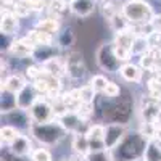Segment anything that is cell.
Here are the masks:
<instances>
[{"instance_id":"7","label":"cell","mask_w":161,"mask_h":161,"mask_svg":"<svg viewBox=\"0 0 161 161\" xmlns=\"http://www.w3.org/2000/svg\"><path fill=\"white\" fill-rule=\"evenodd\" d=\"M34 50H36V45H34V42L28 36L13 40V42L10 44V47H8V52L11 53L13 57H18V58L32 57L34 55Z\"/></svg>"},{"instance_id":"37","label":"cell","mask_w":161,"mask_h":161,"mask_svg":"<svg viewBox=\"0 0 161 161\" xmlns=\"http://www.w3.org/2000/svg\"><path fill=\"white\" fill-rule=\"evenodd\" d=\"M156 126H158V127H161V111L158 113V118H156Z\"/></svg>"},{"instance_id":"38","label":"cell","mask_w":161,"mask_h":161,"mask_svg":"<svg viewBox=\"0 0 161 161\" xmlns=\"http://www.w3.org/2000/svg\"><path fill=\"white\" fill-rule=\"evenodd\" d=\"M63 2H64V3H66V5H71V3H73V2H74V0H63Z\"/></svg>"},{"instance_id":"29","label":"cell","mask_w":161,"mask_h":161,"mask_svg":"<svg viewBox=\"0 0 161 161\" xmlns=\"http://www.w3.org/2000/svg\"><path fill=\"white\" fill-rule=\"evenodd\" d=\"M84 159L86 161H113V153L111 150H97V152H90Z\"/></svg>"},{"instance_id":"18","label":"cell","mask_w":161,"mask_h":161,"mask_svg":"<svg viewBox=\"0 0 161 161\" xmlns=\"http://www.w3.org/2000/svg\"><path fill=\"white\" fill-rule=\"evenodd\" d=\"M28 82H26V77L21 76V74H11L5 79V82L2 84V90H8L11 93H18L21 92Z\"/></svg>"},{"instance_id":"4","label":"cell","mask_w":161,"mask_h":161,"mask_svg":"<svg viewBox=\"0 0 161 161\" xmlns=\"http://www.w3.org/2000/svg\"><path fill=\"white\" fill-rule=\"evenodd\" d=\"M32 123L37 124H44V123H50V121L55 118V108L42 97H39L36 100V103L28 110Z\"/></svg>"},{"instance_id":"24","label":"cell","mask_w":161,"mask_h":161,"mask_svg":"<svg viewBox=\"0 0 161 161\" xmlns=\"http://www.w3.org/2000/svg\"><path fill=\"white\" fill-rule=\"evenodd\" d=\"M148 50H152V44L147 36H136L132 44V55H143Z\"/></svg>"},{"instance_id":"8","label":"cell","mask_w":161,"mask_h":161,"mask_svg":"<svg viewBox=\"0 0 161 161\" xmlns=\"http://www.w3.org/2000/svg\"><path fill=\"white\" fill-rule=\"evenodd\" d=\"M19 29V18L11 11V8H2V21H0V31L2 36H15Z\"/></svg>"},{"instance_id":"30","label":"cell","mask_w":161,"mask_h":161,"mask_svg":"<svg viewBox=\"0 0 161 161\" xmlns=\"http://www.w3.org/2000/svg\"><path fill=\"white\" fill-rule=\"evenodd\" d=\"M110 80L106 79V76H103V74H95L92 79H90V86L93 87V90H95L97 93L98 92H105V87H106V84H108Z\"/></svg>"},{"instance_id":"9","label":"cell","mask_w":161,"mask_h":161,"mask_svg":"<svg viewBox=\"0 0 161 161\" xmlns=\"http://www.w3.org/2000/svg\"><path fill=\"white\" fill-rule=\"evenodd\" d=\"M86 136L90 142V152L106 150V147H105V126H102V124L89 126V129L86 130Z\"/></svg>"},{"instance_id":"28","label":"cell","mask_w":161,"mask_h":161,"mask_svg":"<svg viewBox=\"0 0 161 161\" xmlns=\"http://www.w3.org/2000/svg\"><path fill=\"white\" fill-rule=\"evenodd\" d=\"M19 136V132L16 127H13L10 124H5L2 126V129H0V137H2V145H11V142L15 140L16 137Z\"/></svg>"},{"instance_id":"17","label":"cell","mask_w":161,"mask_h":161,"mask_svg":"<svg viewBox=\"0 0 161 161\" xmlns=\"http://www.w3.org/2000/svg\"><path fill=\"white\" fill-rule=\"evenodd\" d=\"M73 148L79 156H82V158H86L90 153V142L86 136V132L73 134Z\"/></svg>"},{"instance_id":"3","label":"cell","mask_w":161,"mask_h":161,"mask_svg":"<svg viewBox=\"0 0 161 161\" xmlns=\"http://www.w3.org/2000/svg\"><path fill=\"white\" fill-rule=\"evenodd\" d=\"M95 60H97L98 68L106 71V73H119L121 66L124 64V63H121V60L118 58L113 42L102 44L97 48V52H95Z\"/></svg>"},{"instance_id":"11","label":"cell","mask_w":161,"mask_h":161,"mask_svg":"<svg viewBox=\"0 0 161 161\" xmlns=\"http://www.w3.org/2000/svg\"><path fill=\"white\" fill-rule=\"evenodd\" d=\"M58 123L64 127L66 132L77 134V132H80V127L84 126L86 119H82L76 111H66L64 114H61L58 118Z\"/></svg>"},{"instance_id":"12","label":"cell","mask_w":161,"mask_h":161,"mask_svg":"<svg viewBox=\"0 0 161 161\" xmlns=\"http://www.w3.org/2000/svg\"><path fill=\"white\" fill-rule=\"evenodd\" d=\"M37 98H39V97H37V92H36L34 86H32V84H31V86L28 84L21 92L16 93V108L28 111L31 106L36 103Z\"/></svg>"},{"instance_id":"32","label":"cell","mask_w":161,"mask_h":161,"mask_svg":"<svg viewBox=\"0 0 161 161\" xmlns=\"http://www.w3.org/2000/svg\"><path fill=\"white\" fill-rule=\"evenodd\" d=\"M24 76H26V79H29V80H37L40 76H42V66L40 64H31V66H28L26 68V71H24Z\"/></svg>"},{"instance_id":"14","label":"cell","mask_w":161,"mask_h":161,"mask_svg":"<svg viewBox=\"0 0 161 161\" xmlns=\"http://www.w3.org/2000/svg\"><path fill=\"white\" fill-rule=\"evenodd\" d=\"M8 148H10V153L11 155L19 156V158H24L26 155H29V153L34 152L32 147H31L29 139L26 137V136H23V134H19V136L11 142V145L8 147Z\"/></svg>"},{"instance_id":"15","label":"cell","mask_w":161,"mask_h":161,"mask_svg":"<svg viewBox=\"0 0 161 161\" xmlns=\"http://www.w3.org/2000/svg\"><path fill=\"white\" fill-rule=\"evenodd\" d=\"M95 0H74L69 5V10L73 15L79 16V18H87L95 11Z\"/></svg>"},{"instance_id":"5","label":"cell","mask_w":161,"mask_h":161,"mask_svg":"<svg viewBox=\"0 0 161 161\" xmlns=\"http://www.w3.org/2000/svg\"><path fill=\"white\" fill-rule=\"evenodd\" d=\"M127 136V127L126 124H119V123H110L105 126V147L106 150H114L116 147L124 140Z\"/></svg>"},{"instance_id":"10","label":"cell","mask_w":161,"mask_h":161,"mask_svg":"<svg viewBox=\"0 0 161 161\" xmlns=\"http://www.w3.org/2000/svg\"><path fill=\"white\" fill-rule=\"evenodd\" d=\"M3 114L8 121V124L16 127V129H31V126H32V119H31L29 113L24 111V110L15 108V110L3 113Z\"/></svg>"},{"instance_id":"20","label":"cell","mask_w":161,"mask_h":161,"mask_svg":"<svg viewBox=\"0 0 161 161\" xmlns=\"http://www.w3.org/2000/svg\"><path fill=\"white\" fill-rule=\"evenodd\" d=\"M142 158L145 161H161V142L156 139H148Z\"/></svg>"},{"instance_id":"23","label":"cell","mask_w":161,"mask_h":161,"mask_svg":"<svg viewBox=\"0 0 161 161\" xmlns=\"http://www.w3.org/2000/svg\"><path fill=\"white\" fill-rule=\"evenodd\" d=\"M110 26H111V29L114 31V34L116 32H124V31H129L130 28H132V24L127 21V18L123 15V11H119L118 15H114L110 21Z\"/></svg>"},{"instance_id":"31","label":"cell","mask_w":161,"mask_h":161,"mask_svg":"<svg viewBox=\"0 0 161 161\" xmlns=\"http://www.w3.org/2000/svg\"><path fill=\"white\" fill-rule=\"evenodd\" d=\"M95 90L90 84H86L80 87V102L82 103H93V98H95Z\"/></svg>"},{"instance_id":"19","label":"cell","mask_w":161,"mask_h":161,"mask_svg":"<svg viewBox=\"0 0 161 161\" xmlns=\"http://www.w3.org/2000/svg\"><path fill=\"white\" fill-rule=\"evenodd\" d=\"M36 29H40V31H45L48 34H58L61 31V26H60V19L58 16H47V18H42L36 23Z\"/></svg>"},{"instance_id":"13","label":"cell","mask_w":161,"mask_h":161,"mask_svg":"<svg viewBox=\"0 0 161 161\" xmlns=\"http://www.w3.org/2000/svg\"><path fill=\"white\" fill-rule=\"evenodd\" d=\"M42 71L48 76H53V77H63L66 76V61L61 60V57H53L47 61H44L42 64Z\"/></svg>"},{"instance_id":"34","label":"cell","mask_w":161,"mask_h":161,"mask_svg":"<svg viewBox=\"0 0 161 161\" xmlns=\"http://www.w3.org/2000/svg\"><path fill=\"white\" fill-rule=\"evenodd\" d=\"M105 95L108 97V98H116V97H119V93H121V89H119V86L116 84V82H113V80H110L108 84H106V87H105Z\"/></svg>"},{"instance_id":"21","label":"cell","mask_w":161,"mask_h":161,"mask_svg":"<svg viewBox=\"0 0 161 161\" xmlns=\"http://www.w3.org/2000/svg\"><path fill=\"white\" fill-rule=\"evenodd\" d=\"M28 37L34 42L36 47L39 45H53V34H48L45 31H40V29H32L28 32Z\"/></svg>"},{"instance_id":"22","label":"cell","mask_w":161,"mask_h":161,"mask_svg":"<svg viewBox=\"0 0 161 161\" xmlns=\"http://www.w3.org/2000/svg\"><path fill=\"white\" fill-rule=\"evenodd\" d=\"M53 57H58L55 45H39V47H36L34 55H32V58L36 61H40V63H44V61H47Z\"/></svg>"},{"instance_id":"25","label":"cell","mask_w":161,"mask_h":161,"mask_svg":"<svg viewBox=\"0 0 161 161\" xmlns=\"http://www.w3.org/2000/svg\"><path fill=\"white\" fill-rule=\"evenodd\" d=\"M102 15H103V18H106V19H111L114 15H118V13L123 10V5L119 7V2L118 0H103V3H102Z\"/></svg>"},{"instance_id":"6","label":"cell","mask_w":161,"mask_h":161,"mask_svg":"<svg viewBox=\"0 0 161 161\" xmlns=\"http://www.w3.org/2000/svg\"><path fill=\"white\" fill-rule=\"evenodd\" d=\"M66 61V76L73 80L82 79L86 76V64H84V58L80 52H69L68 57L64 58Z\"/></svg>"},{"instance_id":"35","label":"cell","mask_w":161,"mask_h":161,"mask_svg":"<svg viewBox=\"0 0 161 161\" xmlns=\"http://www.w3.org/2000/svg\"><path fill=\"white\" fill-rule=\"evenodd\" d=\"M61 161H86L82 156H69V158H64Z\"/></svg>"},{"instance_id":"16","label":"cell","mask_w":161,"mask_h":161,"mask_svg":"<svg viewBox=\"0 0 161 161\" xmlns=\"http://www.w3.org/2000/svg\"><path fill=\"white\" fill-rule=\"evenodd\" d=\"M119 74L127 82H140L142 80V68L134 63H124L119 69Z\"/></svg>"},{"instance_id":"39","label":"cell","mask_w":161,"mask_h":161,"mask_svg":"<svg viewBox=\"0 0 161 161\" xmlns=\"http://www.w3.org/2000/svg\"><path fill=\"white\" fill-rule=\"evenodd\" d=\"M132 161H145L143 158H137V159H132Z\"/></svg>"},{"instance_id":"26","label":"cell","mask_w":161,"mask_h":161,"mask_svg":"<svg viewBox=\"0 0 161 161\" xmlns=\"http://www.w3.org/2000/svg\"><path fill=\"white\" fill-rule=\"evenodd\" d=\"M57 42L60 48H68L74 44V32L71 28H63L58 34H57Z\"/></svg>"},{"instance_id":"27","label":"cell","mask_w":161,"mask_h":161,"mask_svg":"<svg viewBox=\"0 0 161 161\" xmlns=\"http://www.w3.org/2000/svg\"><path fill=\"white\" fill-rule=\"evenodd\" d=\"M156 55H155V48L148 50L147 53H143V55H140V60H139V64L140 68L145 69V71H153L155 66H156Z\"/></svg>"},{"instance_id":"36","label":"cell","mask_w":161,"mask_h":161,"mask_svg":"<svg viewBox=\"0 0 161 161\" xmlns=\"http://www.w3.org/2000/svg\"><path fill=\"white\" fill-rule=\"evenodd\" d=\"M5 161H26V159H23V158H19V156H15V155H11V158H3Z\"/></svg>"},{"instance_id":"33","label":"cell","mask_w":161,"mask_h":161,"mask_svg":"<svg viewBox=\"0 0 161 161\" xmlns=\"http://www.w3.org/2000/svg\"><path fill=\"white\" fill-rule=\"evenodd\" d=\"M31 161H52V153L47 148H36L31 153Z\"/></svg>"},{"instance_id":"1","label":"cell","mask_w":161,"mask_h":161,"mask_svg":"<svg viewBox=\"0 0 161 161\" xmlns=\"http://www.w3.org/2000/svg\"><path fill=\"white\" fill-rule=\"evenodd\" d=\"M121 11L132 26H143L155 21L153 7L145 0H126Z\"/></svg>"},{"instance_id":"2","label":"cell","mask_w":161,"mask_h":161,"mask_svg":"<svg viewBox=\"0 0 161 161\" xmlns=\"http://www.w3.org/2000/svg\"><path fill=\"white\" fill-rule=\"evenodd\" d=\"M31 134L34 136V139L37 142H40L42 145H55L58 143L63 137H64V127L55 121H50V123H44V124H37V123H32L31 126Z\"/></svg>"}]
</instances>
